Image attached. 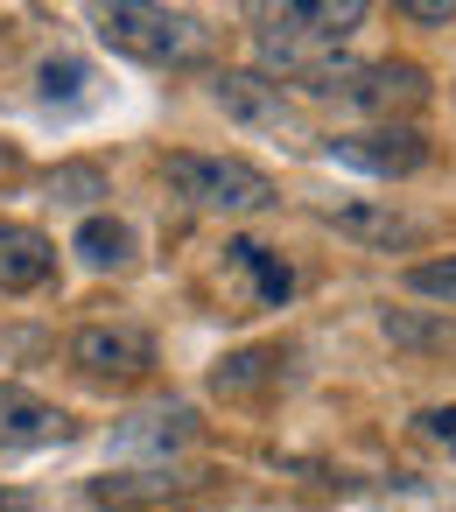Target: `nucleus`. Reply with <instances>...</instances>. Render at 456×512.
<instances>
[{
	"mask_svg": "<svg viewBox=\"0 0 456 512\" xmlns=\"http://www.w3.org/2000/svg\"><path fill=\"white\" fill-rule=\"evenodd\" d=\"M162 183L169 197H183L190 211H225V218H246V211H267L274 204V176L239 162V155H169L162 162Z\"/></svg>",
	"mask_w": 456,
	"mask_h": 512,
	"instance_id": "nucleus-1",
	"label": "nucleus"
},
{
	"mask_svg": "<svg viewBox=\"0 0 456 512\" xmlns=\"http://www.w3.org/2000/svg\"><path fill=\"white\" fill-rule=\"evenodd\" d=\"M99 36L141 64H197L211 50V29L183 8H148V0H113L99 8Z\"/></svg>",
	"mask_w": 456,
	"mask_h": 512,
	"instance_id": "nucleus-2",
	"label": "nucleus"
},
{
	"mask_svg": "<svg viewBox=\"0 0 456 512\" xmlns=\"http://www.w3.org/2000/svg\"><path fill=\"white\" fill-rule=\"evenodd\" d=\"M337 106L365 113L372 127H407V113L428 99V71L407 57H379V64H351V78L330 92Z\"/></svg>",
	"mask_w": 456,
	"mask_h": 512,
	"instance_id": "nucleus-3",
	"label": "nucleus"
},
{
	"mask_svg": "<svg viewBox=\"0 0 456 512\" xmlns=\"http://www.w3.org/2000/svg\"><path fill=\"white\" fill-rule=\"evenodd\" d=\"M330 155L358 176H379V183H400L414 169H428V134L421 127H358V134H337Z\"/></svg>",
	"mask_w": 456,
	"mask_h": 512,
	"instance_id": "nucleus-4",
	"label": "nucleus"
},
{
	"mask_svg": "<svg viewBox=\"0 0 456 512\" xmlns=\"http://www.w3.org/2000/svg\"><path fill=\"white\" fill-rule=\"evenodd\" d=\"M71 365L85 379H148L155 372V337L134 323H85L71 337Z\"/></svg>",
	"mask_w": 456,
	"mask_h": 512,
	"instance_id": "nucleus-5",
	"label": "nucleus"
},
{
	"mask_svg": "<svg viewBox=\"0 0 456 512\" xmlns=\"http://www.w3.org/2000/svg\"><path fill=\"white\" fill-rule=\"evenodd\" d=\"M365 15H372L365 0H288V8H253L260 36H295V43H323V50H337Z\"/></svg>",
	"mask_w": 456,
	"mask_h": 512,
	"instance_id": "nucleus-6",
	"label": "nucleus"
},
{
	"mask_svg": "<svg viewBox=\"0 0 456 512\" xmlns=\"http://www.w3.org/2000/svg\"><path fill=\"white\" fill-rule=\"evenodd\" d=\"M218 106L239 120V127H267V134H288L295 127V106H288V92L274 85V78H260V71H218Z\"/></svg>",
	"mask_w": 456,
	"mask_h": 512,
	"instance_id": "nucleus-7",
	"label": "nucleus"
},
{
	"mask_svg": "<svg viewBox=\"0 0 456 512\" xmlns=\"http://www.w3.org/2000/svg\"><path fill=\"white\" fill-rule=\"evenodd\" d=\"M71 421L36 400L29 386H0V456H22V449H43V442H64Z\"/></svg>",
	"mask_w": 456,
	"mask_h": 512,
	"instance_id": "nucleus-8",
	"label": "nucleus"
},
{
	"mask_svg": "<svg viewBox=\"0 0 456 512\" xmlns=\"http://www.w3.org/2000/svg\"><path fill=\"white\" fill-rule=\"evenodd\" d=\"M323 218H330L344 239L379 246V253H407V246H421V239H428V225H421V218H407V211H393V204H330Z\"/></svg>",
	"mask_w": 456,
	"mask_h": 512,
	"instance_id": "nucleus-9",
	"label": "nucleus"
},
{
	"mask_svg": "<svg viewBox=\"0 0 456 512\" xmlns=\"http://www.w3.org/2000/svg\"><path fill=\"white\" fill-rule=\"evenodd\" d=\"M57 274V246L36 232V225H15L0 218V295H29Z\"/></svg>",
	"mask_w": 456,
	"mask_h": 512,
	"instance_id": "nucleus-10",
	"label": "nucleus"
},
{
	"mask_svg": "<svg viewBox=\"0 0 456 512\" xmlns=\"http://www.w3.org/2000/svg\"><path fill=\"white\" fill-rule=\"evenodd\" d=\"M197 435V407L190 400H162V407H148V414H134L127 428H120V449H155V456H169V449H183Z\"/></svg>",
	"mask_w": 456,
	"mask_h": 512,
	"instance_id": "nucleus-11",
	"label": "nucleus"
},
{
	"mask_svg": "<svg viewBox=\"0 0 456 512\" xmlns=\"http://www.w3.org/2000/svg\"><path fill=\"white\" fill-rule=\"evenodd\" d=\"M71 253H78V260H85L92 274H106V267H120V260L134 253V232H127L120 218H106V211H99V218H85V225H78Z\"/></svg>",
	"mask_w": 456,
	"mask_h": 512,
	"instance_id": "nucleus-12",
	"label": "nucleus"
},
{
	"mask_svg": "<svg viewBox=\"0 0 456 512\" xmlns=\"http://www.w3.org/2000/svg\"><path fill=\"white\" fill-rule=\"evenodd\" d=\"M232 260L260 281V302H288L295 295V274H288V260H274L260 239H232Z\"/></svg>",
	"mask_w": 456,
	"mask_h": 512,
	"instance_id": "nucleus-13",
	"label": "nucleus"
},
{
	"mask_svg": "<svg viewBox=\"0 0 456 512\" xmlns=\"http://www.w3.org/2000/svg\"><path fill=\"white\" fill-rule=\"evenodd\" d=\"M407 288L428 295V302H449V309H456V253H442V260H414V267H407Z\"/></svg>",
	"mask_w": 456,
	"mask_h": 512,
	"instance_id": "nucleus-14",
	"label": "nucleus"
},
{
	"mask_svg": "<svg viewBox=\"0 0 456 512\" xmlns=\"http://www.w3.org/2000/svg\"><path fill=\"white\" fill-rule=\"evenodd\" d=\"M386 337H400V344H435V351H449V344H456V323H414V316L386 309Z\"/></svg>",
	"mask_w": 456,
	"mask_h": 512,
	"instance_id": "nucleus-15",
	"label": "nucleus"
},
{
	"mask_svg": "<svg viewBox=\"0 0 456 512\" xmlns=\"http://www.w3.org/2000/svg\"><path fill=\"white\" fill-rule=\"evenodd\" d=\"M50 197H64V204H92V197H106V176L71 162V169H57V176H50Z\"/></svg>",
	"mask_w": 456,
	"mask_h": 512,
	"instance_id": "nucleus-16",
	"label": "nucleus"
},
{
	"mask_svg": "<svg viewBox=\"0 0 456 512\" xmlns=\"http://www.w3.org/2000/svg\"><path fill=\"white\" fill-rule=\"evenodd\" d=\"M36 78H43V99H78V85H85V64H71V57H50Z\"/></svg>",
	"mask_w": 456,
	"mask_h": 512,
	"instance_id": "nucleus-17",
	"label": "nucleus"
},
{
	"mask_svg": "<svg viewBox=\"0 0 456 512\" xmlns=\"http://www.w3.org/2000/svg\"><path fill=\"white\" fill-rule=\"evenodd\" d=\"M260 365H267L260 351H246V358H225V365H218V386H225V393H246V386H260Z\"/></svg>",
	"mask_w": 456,
	"mask_h": 512,
	"instance_id": "nucleus-18",
	"label": "nucleus"
},
{
	"mask_svg": "<svg viewBox=\"0 0 456 512\" xmlns=\"http://www.w3.org/2000/svg\"><path fill=\"white\" fill-rule=\"evenodd\" d=\"M400 15H407V22H449V15H456V0H407Z\"/></svg>",
	"mask_w": 456,
	"mask_h": 512,
	"instance_id": "nucleus-19",
	"label": "nucleus"
},
{
	"mask_svg": "<svg viewBox=\"0 0 456 512\" xmlns=\"http://www.w3.org/2000/svg\"><path fill=\"white\" fill-rule=\"evenodd\" d=\"M421 428H428L442 449H456V407H435V414H421Z\"/></svg>",
	"mask_w": 456,
	"mask_h": 512,
	"instance_id": "nucleus-20",
	"label": "nucleus"
}]
</instances>
